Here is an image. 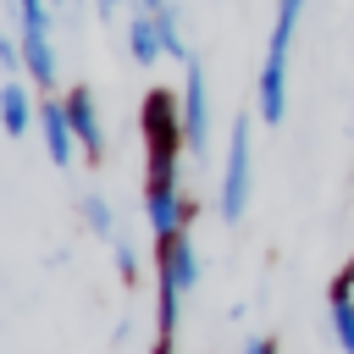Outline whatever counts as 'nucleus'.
Instances as JSON below:
<instances>
[{
	"mask_svg": "<svg viewBox=\"0 0 354 354\" xmlns=\"http://www.w3.org/2000/svg\"><path fill=\"white\" fill-rule=\"evenodd\" d=\"M138 133H144V183H177V149L183 138V94L149 88L138 105Z\"/></svg>",
	"mask_w": 354,
	"mask_h": 354,
	"instance_id": "nucleus-1",
	"label": "nucleus"
},
{
	"mask_svg": "<svg viewBox=\"0 0 354 354\" xmlns=\"http://www.w3.org/2000/svg\"><path fill=\"white\" fill-rule=\"evenodd\" d=\"M299 17H304V0H277V11H271V39H266V61H260V88H254L266 127H277L288 116V55H293Z\"/></svg>",
	"mask_w": 354,
	"mask_h": 354,
	"instance_id": "nucleus-2",
	"label": "nucleus"
},
{
	"mask_svg": "<svg viewBox=\"0 0 354 354\" xmlns=\"http://www.w3.org/2000/svg\"><path fill=\"white\" fill-rule=\"evenodd\" d=\"M249 194H254V122L232 116V127H227V160H221V188H216L221 221H243L249 216Z\"/></svg>",
	"mask_w": 354,
	"mask_h": 354,
	"instance_id": "nucleus-3",
	"label": "nucleus"
},
{
	"mask_svg": "<svg viewBox=\"0 0 354 354\" xmlns=\"http://www.w3.org/2000/svg\"><path fill=\"white\" fill-rule=\"evenodd\" d=\"M183 138H188V155L210 149V88L199 61H183Z\"/></svg>",
	"mask_w": 354,
	"mask_h": 354,
	"instance_id": "nucleus-4",
	"label": "nucleus"
},
{
	"mask_svg": "<svg viewBox=\"0 0 354 354\" xmlns=\"http://www.w3.org/2000/svg\"><path fill=\"white\" fill-rule=\"evenodd\" d=\"M144 221L155 232V243L177 238L183 221H188V199L177 194V183H144Z\"/></svg>",
	"mask_w": 354,
	"mask_h": 354,
	"instance_id": "nucleus-5",
	"label": "nucleus"
},
{
	"mask_svg": "<svg viewBox=\"0 0 354 354\" xmlns=\"http://www.w3.org/2000/svg\"><path fill=\"white\" fill-rule=\"evenodd\" d=\"M61 100H66V116H72V133H77V149H83L88 160H100V155H105V122H100V105H94V94H88V83H77V88H66Z\"/></svg>",
	"mask_w": 354,
	"mask_h": 354,
	"instance_id": "nucleus-6",
	"label": "nucleus"
},
{
	"mask_svg": "<svg viewBox=\"0 0 354 354\" xmlns=\"http://www.w3.org/2000/svg\"><path fill=\"white\" fill-rule=\"evenodd\" d=\"M39 127H44V149L55 166H72L77 155V133H72V116H66V100H39Z\"/></svg>",
	"mask_w": 354,
	"mask_h": 354,
	"instance_id": "nucleus-7",
	"label": "nucleus"
},
{
	"mask_svg": "<svg viewBox=\"0 0 354 354\" xmlns=\"http://www.w3.org/2000/svg\"><path fill=\"white\" fill-rule=\"evenodd\" d=\"M33 122H39V105L28 100V83H22V77H6V83H0V127H6L11 138H22Z\"/></svg>",
	"mask_w": 354,
	"mask_h": 354,
	"instance_id": "nucleus-8",
	"label": "nucleus"
},
{
	"mask_svg": "<svg viewBox=\"0 0 354 354\" xmlns=\"http://www.w3.org/2000/svg\"><path fill=\"white\" fill-rule=\"evenodd\" d=\"M326 315H332V332H337V348L354 354V271H343L326 293Z\"/></svg>",
	"mask_w": 354,
	"mask_h": 354,
	"instance_id": "nucleus-9",
	"label": "nucleus"
},
{
	"mask_svg": "<svg viewBox=\"0 0 354 354\" xmlns=\"http://www.w3.org/2000/svg\"><path fill=\"white\" fill-rule=\"evenodd\" d=\"M127 55H133V66H155V61L166 55L155 11H133V22H127Z\"/></svg>",
	"mask_w": 354,
	"mask_h": 354,
	"instance_id": "nucleus-10",
	"label": "nucleus"
},
{
	"mask_svg": "<svg viewBox=\"0 0 354 354\" xmlns=\"http://www.w3.org/2000/svg\"><path fill=\"white\" fill-rule=\"evenodd\" d=\"M83 221H88V232H94V238H116V216H111V199L88 194V199H83Z\"/></svg>",
	"mask_w": 354,
	"mask_h": 354,
	"instance_id": "nucleus-11",
	"label": "nucleus"
},
{
	"mask_svg": "<svg viewBox=\"0 0 354 354\" xmlns=\"http://www.w3.org/2000/svg\"><path fill=\"white\" fill-rule=\"evenodd\" d=\"M155 22H160V44H166V55H171V61H194V55H188V44H183V28H177V11L166 6V11H155Z\"/></svg>",
	"mask_w": 354,
	"mask_h": 354,
	"instance_id": "nucleus-12",
	"label": "nucleus"
},
{
	"mask_svg": "<svg viewBox=\"0 0 354 354\" xmlns=\"http://www.w3.org/2000/svg\"><path fill=\"white\" fill-rule=\"evenodd\" d=\"M111 254H116V277L133 288V282H138V249H133V238L116 232V238H111Z\"/></svg>",
	"mask_w": 354,
	"mask_h": 354,
	"instance_id": "nucleus-13",
	"label": "nucleus"
},
{
	"mask_svg": "<svg viewBox=\"0 0 354 354\" xmlns=\"http://www.w3.org/2000/svg\"><path fill=\"white\" fill-rule=\"evenodd\" d=\"M0 66L17 77L22 72V39H11V33H0Z\"/></svg>",
	"mask_w": 354,
	"mask_h": 354,
	"instance_id": "nucleus-14",
	"label": "nucleus"
},
{
	"mask_svg": "<svg viewBox=\"0 0 354 354\" xmlns=\"http://www.w3.org/2000/svg\"><path fill=\"white\" fill-rule=\"evenodd\" d=\"M243 354H277V343H271V337H249V343H243Z\"/></svg>",
	"mask_w": 354,
	"mask_h": 354,
	"instance_id": "nucleus-15",
	"label": "nucleus"
},
{
	"mask_svg": "<svg viewBox=\"0 0 354 354\" xmlns=\"http://www.w3.org/2000/svg\"><path fill=\"white\" fill-rule=\"evenodd\" d=\"M122 6H127V0H94V11H100V17H116Z\"/></svg>",
	"mask_w": 354,
	"mask_h": 354,
	"instance_id": "nucleus-16",
	"label": "nucleus"
}]
</instances>
